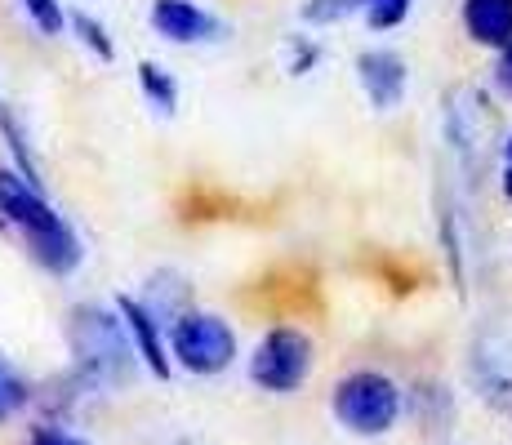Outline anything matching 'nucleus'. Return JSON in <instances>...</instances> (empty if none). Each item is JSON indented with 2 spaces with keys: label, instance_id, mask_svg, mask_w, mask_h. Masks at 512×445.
I'll use <instances>...</instances> for the list:
<instances>
[{
  "label": "nucleus",
  "instance_id": "obj_9",
  "mask_svg": "<svg viewBox=\"0 0 512 445\" xmlns=\"http://www.w3.org/2000/svg\"><path fill=\"white\" fill-rule=\"evenodd\" d=\"M152 27L161 41H174V45H201L223 32L219 18L205 14L192 0H152Z\"/></svg>",
  "mask_w": 512,
  "mask_h": 445
},
{
  "label": "nucleus",
  "instance_id": "obj_17",
  "mask_svg": "<svg viewBox=\"0 0 512 445\" xmlns=\"http://www.w3.org/2000/svg\"><path fill=\"white\" fill-rule=\"evenodd\" d=\"M72 32L85 41V49H94L103 63H112L116 58V45H112V36H107V27L103 23H94L90 14H72Z\"/></svg>",
  "mask_w": 512,
  "mask_h": 445
},
{
  "label": "nucleus",
  "instance_id": "obj_10",
  "mask_svg": "<svg viewBox=\"0 0 512 445\" xmlns=\"http://www.w3.org/2000/svg\"><path fill=\"white\" fill-rule=\"evenodd\" d=\"M348 14H366V23L374 32H392L397 23H406L410 0H308L303 5L308 23H339Z\"/></svg>",
  "mask_w": 512,
  "mask_h": 445
},
{
  "label": "nucleus",
  "instance_id": "obj_11",
  "mask_svg": "<svg viewBox=\"0 0 512 445\" xmlns=\"http://www.w3.org/2000/svg\"><path fill=\"white\" fill-rule=\"evenodd\" d=\"M116 312H121L125 330H130L134 348H139V361L156 374V379H170V356H165V339H161V325H156V312L147 308V303L130 299V294L116 299Z\"/></svg>",
  "mask_w": 512,
  "mask_h": 445
},
{
  "label": "nucleus",
  "instance_id": "obj_13",
  "mask_svg": "<svg viewBox=\"0 0 512 445\" xmlns=\"http://www.w3.org/2000/svg\"><path fill=\"white\" fill-rule=\"evenodd\" d=\"M0 134H5V143H9V156H14L18 174H23V178H27V183H36V187H41V170H36V156H32V143H27L23 125H18V121H14V112H9V107H0Z\"/></svg>",
  "mask_w": 512,
  "mask_h": 445
},
{
  "label": "nucleus",
  "instance_id": "obj_2",
  "mask_svg": "<svg viewBox=\"0 0 512 445\" xmlns=\"http://www.w3.org/2000/svg\"><path fill=\"white\" fill-rule=\"evenodd\" d=\"M67 348L76 356L81 379L94 383V388H116V383H125L134 374V361H139V348H134L125 321H116V316L103 312L98 303L72 308Z\"/></svg>",
  "mask_w": 512,
  "mask_h": 445
},
{
  "label": "nucleus",
  "instance_id": "obj_3",
  "mask_svg": "<svg viewBox=\"0 0 512 445\" xmlns=\"http://www.w3.org/2000/svg\"><path fill=\"white\" fill-rule=\"evenodd\" d=\"M446 147L455 156V174L468 192H477V183L490 170V156H495V112H490L486 94L472 85L446 89Z\"/></svg>",
  "mask_w": 512,
  "mask_h": 445
},
{
  "label": "nucleus",
  "instance_id": "obj_1",
  "mask_svg": "<svg viewBox=\"0 0 512 445\" xmlns=\"http://www.w3.org/2000/svg\"><path fill=\"white\" fill-rule=\"evenodd\" d=\"M0 214H5V223H14L18 232H23L27 250H32V259L41 263L45 272L67 276L81 267L85 250H81L76 227L45 201L41 187L27 183V178L14 170H0Z\"/></svg>",
  "mask_w": 512,
  "mask_h": 445
},
{
  "label": "nucleus",
  "instance_id": "obj_5",
  "mask_svg": "<svg viewBox=\"0 0 512 445\" xmlns=\"http://www.w3.org/2000/svg\"><path fill=\"white\" fill-rule=\"evenodd\" d=\"M174 361L192 374H223L236 361V334L214 312H183L170 321Z\"/></svg>",
  "mask_w": 512,
  "mask_h": 445
},
{
  "label": "nucleus",
  "instance_id": "obj_19",
  "mask_svg": "<svg viewBox=\"0 0 512 445\" xmlns=\"http://www.w3.org/2000/svg\"><path fill=\"white\" fill-rule=\"evenodd\" d=\"M32 445H85V441L72 437V432H63V428H41L32 437Z\"/></svg>",
  "mask_w": 512,
  "mask_h": 445
},
{
  "label": "nucleus",
  "instance_id": "obj_12",
  "mask_svg": "<svg viewBox=\"0 0 512 445\" xmlns=\"http://www.w3.org/2000/svg\"><path fill=\"white\" fill-rule=\"evenodd\" d=\"M464 27L477 45H512V0H464Z\"/></svg>",
  "mask_w": 512,
  "mask_h": 445
},
{
  "label": "nucleus",
  "instance_id": "obj_4",
  "mask_svg": "<svg viewBox=\"0 0 512 445\" xmlns=\"http://www.w3.org/2000/svg\"><path fill=\"white\" fill-rule=\"evenodd\" d=\"M334 419L357 437H383L401 419V388L379 370H357L334 388Z\"/></svg>",
  "mask_w": 512,
  "mask_h": 445
},
{
  "label": "nucleus",
  "instance_id": "obj_15",
  "mask_svg": "<svg viewBox=\"0 0 512 445\" xmlns=\"http://www.w3.org/2000/svg\"><path fill=\"white\" fill-rule=\"evenodd\" d=\"M32 401V388H27V379L14 370V365L0 356V423H9L23 405Z\"/></svg>",
  "mask_w": 512,
  "mask_h": 445
},
{
  "label": "nucleus",
  "instance_id": "obj_16",
  "mask_svg": "<svg viewBox=\"0 0 512 445\" xmlns=\"http://www.w3.org/2000/svg\"><path fill=\"white\" fill-rule=\"evenodd\" d=\"M23 9L45 36H63L67 23H72V18L63 14V0H23Z\"/></svg>",
  "mask_w": 512,
  "mask_h": 445
},
{
  "label": "nucleus",
  "instance_id": "obj_18",
  "mask_svg": "<svg viewBox=\"0 0 512 445\" xmlns=\"http://www.w3.org/2000/svg\"><path fill=\"white\" fill-rule=\"evenodd\" d=\"M495 81L504 94H512V45L499 49V58H495Z\"/></svg>",
  "mask_w": 512,
  "mask_h": 445
},
{
  "label": "nucleus",
  "instance_id": "obj_6",
  "mask_svg": "<svg viewBox=\"0 0 512 445\" xmlns=\"http://www.w3.org/2000/svg\"><path fill=\"white\" fill-rule=\"evenodd\" d=\"M468 374L481 401L512 410V316H490L477 325L468 348Z\"/></svg>",
  "mask_w": 512,
  "mask_h": 445
},
{
  "label": "nucleus",
  "instance_id": "obj_14",
  "mask_svg": "<svg viewBox=\"0 0 512 445\" xmlns=\"http://www.w3.org/2000/svg\"><path fill=\"white\" fill-rule=\"evenodd\" d=\"M139 85H143L147 103H152L156 112H174V103H179V85H174V76L165 72V67L139 63Z\"/></svg>",
  "mask_w": 512,
  "mask_h": 445
},
{
  "label": "nucleus",
  "instance_id": "obj_8",
  "mask_svg": "<svg viewBox=\"0 0 512 445\" xmlns=\"http://www.w3.org/2000/svg\"><path fill=\"white\" fill-rule=\"evenodd\" d=\"M357 81L379 112H397L401 98H406L410 76H406L401 54H392V49H366V54L357 58Z\"/></svg>",
  "mask_w": 512,
  "mask_h": 445
},
{
  "label": "nucleus",
  "instance_id": "obj_20",
  "mask_svg": "<svg viewBox=\"0 0 512 445\" xmlns=\"http://www.w3.org/2000/svg\"><path fill=\"white\" fill-rule=\"evenodd\" d=\"M499 183H504V196L512 201V134L504 138V170H499Z\"/></svg>",
  "mask_w": 512,
  "mask_h": 445
},
{
  "label": "nucleus",
  "instance_id": "obj_7",
  "mask_svg": "<svg viewBox=\"0 0 512 445\" xmlns=\"http://www.w3.org/2000/svg\"><path fill=\"white\" fill-rule=\"evenodd\" d=\"M312 370V339L290 325H277V330L263 334V343L250 356V379L259 383L263 392H294L303 388Z\"/></svg>",
  "mask_w": 512,
  "mask_h": 445
}]
</instances>
